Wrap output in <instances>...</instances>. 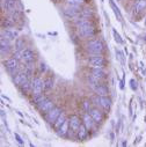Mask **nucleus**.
<instances>
[{"instance_id":"obj_1","label":"nucleus","mask_w":146,"mask_h":147,"mask_svg":"<svg viewBox=\"0 0 146 147\" xmlns=\"http://www.w3.org/2000/svg\"><path fill=\"white\" fill-rule=\"evenodd\" d=\"M86 50L89 55H102L104 51V44L97 38L89 40L86 44Z\"/></svg>"},{"instance_id":"obj_2","label":"nucleus","mask_w":146,"mask_h":147,"mask_svg":"<svg viewBox=\"0 0 146 147\" xmlns=\"http://www.w3.org/2000/svg\"><path fill=\"white\" fill-rule=\"evenodd\" d=\"M20 61L18 60V59H15V58H8V59H6L5 61H4V66H5V68H6V71L9 73L11 76H14V74H16L18 72H20V64H19Z\"/></svg>"},{"instance_id":"obj_3","label":"nucleus","mask_w":146,"mask_h":147,"mask_svg":"<svg viewBox=\"0 0 146 147\" xmlns=\"http://www.w3.org/2000/svg\"><path fill=\"white\" fill-rule=\"evenodd\" d=\"M93 101H94L95 104H97V105L101 107L102 109L107 110V111H109V110H110V108H112V105H113V101H112L110 97H108V95H107V96L95 95V96L93 97Z\"/></svg>"},{"instance_id":"obj_4","label":"nucleus","mask_w":146,"mask_h":147,"mask_svg":"<svg viewBox=\"0 0 146 147\" xmlns=\"http://www.w3.org/2000/svg\"><path fill=\"white\" fill-rule=\"evenodd\" d=\"M105 59L103 58L102 55H91L88 58V64L91 65V67H100V68H104L105 66Z\"/></svg>"},{"instance_id":"obj_5","label":"nucleus","mask_w":146,"mask_h":147,"mask_svg":"<svg viewBox=\"0 0 146 147\" xmlns=\"http://www.w3.org/2000/svg\"><path fill=\"white\" fill-rule=\"evenodd\" d=\"M31 92L34 95L42 94L44 92V81L40 77H35L31 80Z\"/></svg>"},{"instance_id":"obj_6","label":"nucleus","mask_w":146,"mask_h":147,"mask_svg":"<svg viewBox=\"0 0 146 147\" xmlns=\"http://www.w3.org/2000/svg\"><path fill=\"white\" fill-rule=\"evenodd\" d=\"M78 34L81 37L91 38V37H94V35H95V28L93 27V24H87V26L78 28Z\"/></svg>"},{"instance_id":"obj_7","label":"nucleus","mask_w":146,"mask_h":147,"mask_svg":"<svg viewBox=\"0 0 146 147\" xmlns=\"http://www.w3.org/2000/svg\"><path fill=\"white\" fill-rule=\"evenodd\" d=\"M62 109L58 108V107H53L49 113L45 114V121L49 123V124H53L56 122V119L58 118V116L62 114Z\"/></svg>"},{"instance_id":"obj_8","label":"nucleus","mask_w":146,"mask_h":147,"mask_svg":"<svg viewBox=\"0 0 146 147\" xmlns=\"http://www.w3.org/2000/svg\"><path fill=\"white\" fill-rule=\"evenodd\" d=\"M80 11L81 9H77V8H73V7L67 6V7L63 8V15L66 19H68V20H74L78 16H80Z\"/></svg>"},{"instance_id":"obj_9","label":"nucleus","mask_w":146,"mask_h":147,"mask_svg":"<svg viewBox=\"0 0 146 147\" xmlns=\"http://www.w3.org/2000/svg\"><path fill=\"white\" fill-rule=\"evenodd\" d=\"M91 76L94 77L97 80H102L105 79L107 73L104 71V68H100V67H91Z\"/></svg>"},{"instance_id":"obj_10","label":"nucleus","mask_w":146,"mask_h":147,"mask_svg":"<svg viewBox=\"0 0 146 147\" xmlns=\"http://www.w3.org/2000/svg\"><path fill=\"white\" fill-rule=\"evenodd\" d=\"M68 122H70V129H72L74 132H77L79 130L80 125L82 124V122L80 121V118L77 115H71L68 118Z\"/></svg>"},{"instance_id":"obj_11","label":"nucleus","mask_w":146,"mask_h":147,"mask_svg":"<svg viewBox=\"0 0 146 147\" xmlns=\"http://www.w3.org/2000/svg\"><path fill=\"white\" fill-rule=\"evenodd\" d=\"M53 107H55L53 102H52L51 100H49V98H45V100L39 105V110L41 111V114H47V113L50 111V110H51Z\"/></svg>"},{"instance_id":"obj_12","label":"nucleus","mask_w":146,"mask_h":147,"mask_svg":"<svg viewBox=\"0 0 146 147\" xmlns=\"http://www.w3.org/2000/svg\"><path fill=\"white\" fill-rule=\"evenodd\" d=\"M12 49V44H11V40L1 36V40H0V50H1V55L4 56V53L6 55L9 50Z\"/></svg>"},{"instance_id":"obj_13","label":"nucleus","mask_w":146,"mask_h":147,"mask_svg":"<svg viewBox=\"0 0 146 147\" xmlns=\"http://www.w3.org/2000/svg\"><path fill=\"white\" fill-rule=\"evenodd\" d=\"M34 59H35V52H34V50H31L29 48L24 49L23 50V59L22 60L26 64H32L34 63Z\"/></svg>"},{"instance_id":"obj_14","label":"nucleus","mask_w":146,"mask_h":147,"mask_svg":"<svg viewBox=\"0 0 146 147\" xmlns=\"http://www.w3.org/2000/svg\"><path fill=\"white\" fill-rule=\"evenodd\" d=\"M88 129L86 127V125L82 123L81 125H80V127H79V130L77 131V138H78V140H80V141H85L86 139H87V137H88Z\"/></svg>"},{"instance_id":"obj_15","label":"nucleus","mask_w":146,"mask_h":147,"mask_svg":"<svg viewBox=\"0 0 146 147\" xmlns=\"http://www.w3.org/2000/svg\"><path fill=\"white\" fill-rule=\"evenodd\" d=\"M89 114H91V116H92V118L94 119L95 123H101L103 121V114L97 108H92Z\"/></svg>"},{"instance_id":"obj_16","label":"nucleus","mask_w":146,"mask_h":147,"mask_svg":"<svg viewBox=\"0 0 146 147\" xmlns=\"http://www.w3.org/2000/svg\"><path fill=\"white\" fill-rule=\"evenodd\" d=\"M93 89H94L95 94H96V95H100V96H107V95L109 94L108 87L104 86V85H101V84L95 85V86L93 87Z\"/></svg>"},{"instance_id":"obj_17","label":"nucleus","mask_w":146,"mask_h":147,"mask_svg":"<svg viewBox=\"0 0 146 147\" xmlns=\"http://www.w3.org/2000/svg\"><path fill=\"white\" fill-rule=\"evenodd\" d=\"M1 36H4V37H6L11 41H14L19 37V32L16 30H13V29H5L1 34Z\"/></svg>"},{"instance_id":"obj_18","label":"nucleus","mask_w":146,"mask_h":147,"mask_svg":"<svg viewBox=\"0 0 146 147\" xmlns=\"http://www.w3.org/2000/svg\"><path fill=\"white\" fill-rule=\"evenodd\" d=\"M146 9V0H137L133 6V14H139Z\"/></svg>"},{"instance_id":"obj_19","label":"nucleus","mask_w":146,"mask_h":147,"mask_svg":"<svg viewBox=\"0 0 146 147\" xmlns=\"http://www.w3.org/2000/svg\"><path fill=\"white\" fill-rule=\"evenodd\" d=\"M68 131H70V122H68V119L65 121L64 124H62V125L57 129V133H58V136H60V137H65V136L68 133Z\"/></svg>"},{"instance_id":"obj_20","label":"nucleus","mask_w":146,"mask_h":147,"mask_svg":"<svg viewBox=\"0 0 146 147\" xmlns=\"http://www.w3.org/2000/svg\"><path fill=\"white\" fill-rule=\"evenodd\" d=\"M73 23L77 28H80V27H84V26H87V24H92V22L89 21V19H86V18H82V16H78L77 19L73 20Z\"/></svg>"},{"instance_id":"obj_21","label":"nucleus","mask_w":146,"mask_h":147,"mask_svg":"<svg viewBox=\"0 0 146 147\" xmlns=\"http://www.w3.org/2000/svg\"><path fill=\"white\" fill-rule=\"evenodd\" d=\"M16 0H4V4H3V7L6 12H12L15 9L16 7Z\"/></svg>"},{"instance_id":"obj_22","label":"nucleus","mask_w":146,"mask_h":147,"mask_svg":"<svg viewBox=\"0 0 146 147\" xmlns=\"http://www.w3.org/2000/svg\"><path fill=\"white\" fill-rule=\"evenodd\" d=\"M82 123L86 125V127L88 129V130H91L92 127H93V125H94V119L92 118V116H91V114L89 113H85V115H84V117H82Z\"/></svg>"},{"instance_id":"obj_23","label":"nucleus","mask_w":146,"mask_h":147,"mask_svg":"<svg viewBox=\"0 0 146 147\" xmlns=\"http://www.w3.org/2000/svg\"><path fill=\"white\" fill-rule=\"evenodd\" d=\"M82 1H84V0H65V3H66L67 6L73 7V8H77V9H81Z\"/></svg>"},{"instance_id":"obj_24","label":"nucleus","mask_w":146,"mask_h":147,"mask_svg":"<svg viewBox=\"0 0 146 147\" xmlns=\"http://www.w3.org/2000/svg\"><path fill=\"white\" fill-rule=\"evenodd\" d=\"M109 5H110V7L113 8V11H114V14H115V16L117 18V20L122 22V21H123V16H122V14H121V12H120L118 7L115 5L114 0H109Z\"/></svg>"},{"instance_id":"obj_25","label":"nucleus","mask_w":146,"mask_h":147,"mask_svg":"<svg viewBox=\"0 0 146 147\" xmlns=\"http://www.w3.org/2000/svg\"><path fill=\"white\" fill-rule=\"evenodd\" d=\"M65 121H67V119H66V115H65L64 113H62V114L58 116V118L56 119V122H55L52 125H53V127L57 130L62 124H64V122H65Z\"/></svg>"},{"instance_id":"obj_26","label":"nucleus","mask_w":146,"mask_h":147,"mask_svg":"<svg viewBox=\"0 0 146 147\" xmlns=\"http://www.w3.org/2000/svg\"><path fill=\"white\" fill-rule=\"evenodd\" d=\"M47 97L43 95V94H37V95H34L32 96V100H31V103H34L35 105H40L44 100H45Z\"/></svg>"},{"instance_id":"obj_27","label":"nucleus","mask_w":146,"mask_h":147,"mask_svg":"<svg viewBox=\"0 0 146 147\" xmlns=\"http://www.w3.org/2000/svg\"><path fill=\"white\" fill-rule=\"evenodd\" d=\"M93 15H94V12L91 8H84V9L80 11V16H82V18H86V19L91 20L93 18Z\"/></svg>"},{"instance_id":"obj_28","label":"nucleus","mask_w":146,"mask_h":147,"mask_svg":"<svg viewBox=\"0 0 146 147\" xmlns=\"http://www.w3.org/2000/svg\"><path fill=\"white\" fill-rule=\"evenodd\" d=\"M14 47H15V50H24V40L21 38V37H18L14 42Z\"/></svg>"},{"instance_id":"obj_29","label":"nucleus","mask_w":146,"mask_h":147,"mask_svg":"<svg viewBox=\"0 0 146 147\" xmlns=\"http://www.w3.org/2000/svg\"><path fill=\"white\" fill-rule=\"evenodd\" d=\"M81 109H82V111H85V113H89L91 109H92V103H91V101L84 100L82 103H81Z\"/></svg>"},{"instance_id":"obj_30","label":"nucleus","mask_w":146,"mask_h":147,"mask_svg":"<svg viewBox=\"0 0 146 147\" xmlns=\"http://www.w3.org/2000/svg\"><path fill=\"white\" fill-rule=\"evenodd\" d=\"M14 21L11 19V18H6V19H4L3 20V27L5 28V29H11L13 26H14Z\"/></svg>"},{"instance_id":"obj_31","label":"nucleus","mask_w":146,"mask_h":147,"mask_svg":"<svg viewBox=\"0 0 146 147\" xmlns=\"http://www.w3.org/2000/svg\"><path fill=\"white\" fill-rule=\"evenodd\" d=\"M52 87H53V79L52 78H48L47 80H44V92L51 90Z\"/></svg>"},{"instance_id":"obj_32","label":"nucleus","mask_w":146,"mask_h":147,"mask_svg":"<svg viewBox=\"0 0 146 147\" xmlns=\"http://www.w3.org/2000/svg\"><path fill=\"white\" fill-rule=\"evenodd\" d=\"M11 14H9V18L14 21V22H16V21H19V19H20V16H21V13H20V11H18V9H14V11H12V12H9Z\"/></svg>"},{"instance_id":"obj_33","label":"nucleus","mask_w":146,"mask_h":147,"mask_svg":"<svg viewBox=\"0 0 146 147\" xmlns=\"http://www.w3.org/2000/svg\"><path fill=\"white\" fill-rule=\"evenodd\" d=\"M112 31H113V36H114V40L116 41V43L123 44V40L121 38V36H120V34L117 32V30H116V29H113Z\"/></svg>"},{"instance_id":"obj_34","label":"nucleus","mask_w":146,"mask_h":147,"mask_svg":"<svg viewBox=\"0 0 146 147\" xmlns=\"http://www.w3.org/2000/svg\"><path fill=\"white\" fill-rule=\"evenodd\" d=\"M130 85H131V89H132V90H137L138 84H137V81H136L135 79H131V80H130Z\"/></svg>"},{"instance_id":"obj_35","label":"nucleus","mask_w":146,"mask_h":147,"mask_svg":"<svg viewBox=\"0 0 146 147\" xmlns=\"http://www.w3.org/2000/svg\"><path fill=\"white\" fill-rule=\"evenodd\" d=\"M116 53H117V58L121 60V63H122V65H124V56H123V53L120 51V50H116Z\"/></svg>"},{"instance_id":"obj_36","label":"nucleus","mask_w":146,"mask_h":147,"mask_svg":"<svg viewBox=\"0 0 146 147\" xmlns=\"http://www.w3.org/2000/svg\"><path fill=\"white\" fill-rule=\"evenodd\" d=\"M39 69H40V73H42V74H43V73L47 71V65H45L44 63H41V64H40Z\"/></svg>"},{"instance_id":"obj_37","label":"nucleus","mask_w":146,"mask_h":147,"mask_svg":"<svg viewBox=\"0 0 146 147\" xmlns=\"http://www.w3.org/2000/svg\"><path fill=\"white\" fill-rule=\"evenodd\" d=\"M14 137H15V139H16V141H18V142H19L20 145H23V144H24V141L22 140V138H21V137H20V136L18 134V133H14Z\"/></svg>"},{"instance_id":"obj_38","label":"nucleus","mask_w":146,"mask_h":147,"mask_svg":"<svg viewBox=\"0 0 146 147\" xmlns=\"http://www.w3.org/2000/svg\"><path fill=\"white\" fill-rule=\"evenodd\" d=\"M121 145H122V146H126V140H123Z\"/></svg>"},{"instance_id":"obj_39","label":"nucleus","mask_w":146,"mask_h":147,"mask_svg":"<svg viewBox=\"0 0 146 147\" xmlns=\"http://www.w3.org/2000/svg\"><path fill=\"white\" fill-rule=\"evenodd\" d=\"M144 40H145V41H146V35H145V36H144Z\"/></svg>"},{"instance_id":"obj_40","label":"nucleus","mask_w":146,"mask_h":147,"mask_svg":"<svg viewBox=\"0 0 146 147\" xmlns=\"http://www.w3.org/2000/svg\"><path fill=\"white\" fill-rule=\"evenodd\" d=\"M145 24H146V18H145Z\"/></svg>"},{"instance_id":"obj_41","label":"nucleus","mask_w":146,"mask_h":147,"mask_svg":"<svg viewBox=\"0 0 146 147\" xmlns=\"http://www.w3.org/2000/svg\"><path fill=\"white\" fill-rule=\"evenodd\" d=\"M118 1H121V0H118Z\"/></svg>"}]
</instances>
